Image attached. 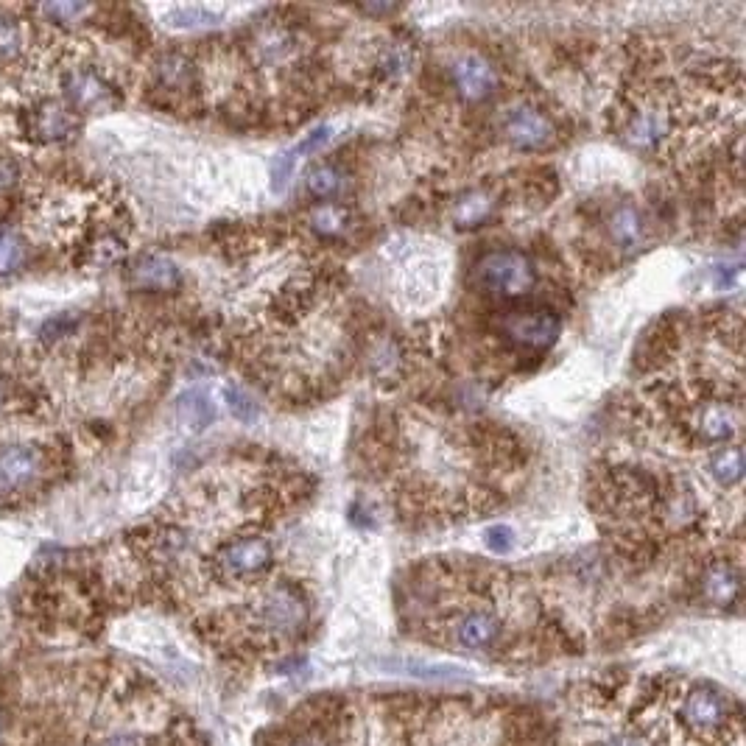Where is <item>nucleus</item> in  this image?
Returning <instances> with one entry per match:
<instances>
[{"label":"nucleus","mask_w":746,"mask_h":746,"mask_svg":"<svg viewBox=\"0 0 746 746\" xmlns=\"http://www.w3.org/2000/svg\"><path fill=\"white\" fill-rule=\"evenodd\" d=\"M475 283L484 294H492V297H529L537 285V269L523 252L495 249L475 263Z\"/></svg>","instance_id":"f257e3e1"},{"label":"nucleus","mask_w":746,"mask_h":746,"mask_svg":"<svg viewBox=\"0 0 746 746\" xmlns=\"http://www.w3.org/2000/svg\"><path fill=\"white\" fill-rule=\"evenodd\" d=\"M688 431L693 442L707 448H724L735 445L733 439L741 434V397L724 400V397H707L705 403H696L688 417Z\"/></svg>","instance_id":"f03ea898"},{"label":"nucleus","mask_w":746,"mask_h":746,"mask_svg":"<svg viewBox=\"0 0 746 746\" xmlns=\"http://www.w3.org/2000/svg\"><path fill=\"white\" fill-rule=\"evenodd\" d=\"M274 548L263 537H241L221 545L213 557L216 573L227 582H249L272 568Z\"/></svg>","instance_id":"7ed1b4c3"},{"label":"nucleus","mask_w":746,"mask_h":746,"mask_svg":"<svg viewBox=\"0 0 746 746\" xmlns=\"http://www.w3.org/2000/svg\"><path fill=\"white\" fill-rule=\"evenodd\" d=\"M258 624L274 638H294L308 624V604L288 584L272 587L258 601Z\"/></svg>","instance_id":"20e7f679"},{"label":"nucleus","mask_w":746,"mask_h":746,"mask_svg":"<svg viewBox=\"0 0 746 746\" xmlns=\"http://www.w3.org/2000/svg\"><path fill=\"white\" fill-rule=\"evenodd\" d=\"M503 137L520 151H540L557 140V129L540 109L517 104L503 115Z\"/></svg>","instance_id":"39448f33"},{"label":"nucleus","mask_w":746,"mask_h":746,"mask_svg":"<svg viewBox=\"0 0 746 746\" xmlns=\"http://www.w3.org/2000/svg\"><path fill=\"white\" fill-rule=\"evenodd\" d=\"M65 98L73 112H101L118 104L115 87L98 70L79 68L65 76Z\"/></svg>","instance_id":"423d86ee"},{"label":"nucleus","mask_w":746,"mask_h":746,"mask_svg":"<svg viewBox=\"0 0 746 746\" xmlns=\"http://www.w3.org/2000/svg\"><path fill=\"white\" fill-rule=\"evenodd\" d=\"M503 336L523 350H548L559 336V316L551 311L515 313L503 322Z\"/></svg>","instance_id":"0eeeda50"},{"label":"nucleus","mask_w":746,"mask_h":746,"mask_svg":"<svg viewBox=\"0 0 746 746\" xmlns=\"http://www.w3.org/2000/svg\"><path fill=\"white\" fill-rule=\"evenodd\" d=\"M26 132L40 143H62L79 132V115L62 101H42L28 112Z\"/></svg>","instance_id":"6e6552de"},{"label":"nucleus","mask_w":746,"mask_h":746,"mask_svg":"<svg viewBox=\"0 0 746 746\" xmlns=\"http://www.w3.org/2000/svg\"><path fill=\"white\" fill-rule=\"evenodd\" d=\"M624 135L629 140V146H635V149H657L663 140L671 137V109L663 107L660 101L657 104H643L626 118Z\"/></svg>","instance_id":"1a4fd4ad"},{"label":"nucleus","mask_w":746,"mask_h":746,"mask_svg":"<svg viewBox=\"0 0 746 746\" xmlns=\"http://www.w3.org/2000/svg\"><path fill=\"white\" fill-rule=\"evenodd\" d=\"M730 716V699L710 685H699L685 696L682 705V719L688 727H693L696 733H710L719 730L721 724Z\"/></svg>","instance_id":"9d476101"},{"label":"nucleus","mask_w":746,"mask_h":746,"mask_svg":"<svg viewBox=\"0 0 746 746\" xmlns=\"http://www.w3.org/2000/svg\"><path fill=\"white\" fill-rule=\"evenodd\" d=\"M453 84L464 101H487L498 90V70L484 56L464 54L453 62Z\"/></svg>","instance_id":"9b49d317"},{"label":"nucleus","mask_w":746,"mask_h":746,"mask_svg":"<svg viewBox=\"0 0 746 746\" xmlns=\"http://www.w3.org/2000/svg\"><path fill=\"white\" fill-rule=\"evenodd\" d=\"M501 632V618L492 610H484V607L462 612L456 618V624H453V640L462 649H470V652H487V649H492L498 643V638H501Z\"/></svg>","instance_id":"f8f14e48"},{"label":"nucleus","mask_w":746,"mask_h":746,"mask_svg":"<svg viewBox=\"0 0 746 746\" xmlns=\"http://www.w3.org/2000/svg\"><path fill=\"white\" fill-rule=\"evenodd\" d=\"M40 453L28 445L0 448V495H12L26 489L40 475Z\"/></svg>","instance_id":"ddd939ff"},{"label":"nucleus","mask_w":746,"mask_h":746,"mask_svg":"<svg viewBox=\"0 0 746 746\" xmlns=\"http://www.w3.org/2000/svg\"><path fill=\"white\" fill-rule=\"evenodd\" d=\"M129 283L135 285L137 291H157V294L177 291L182 285V269L165 255H143L132 263Z\"/></svg>","instance_id":"4468645a"},{"label":"nucleus","mask_w":746,"mask_h":746,"mask_svg":"<svg viewBox=\"0 0 746 746\" xmlns=\"http://www.w3.org/2000/svg\"><path fill=\"white\" fill-rule=\"evenodd\" d=\"M157 87L168 95H193L199 90V70L185 54H163L154 65Z\"/></svg>","instance_id":"2eb2a0df"},{"label":"nucleus","mask_w":746,"mask_h":746,"mask_svg":"<svg viewBox=\"0 0 746 746\" xmlns=\"http://www.w3.org/2000/svg\"><path fill=\"white\" fill-rule=\"evenodd\" d=\"M702 593H705L707 604H713V607H730V604H735L738 593H741L738 570L730 562L710 565L705 570V576H702Z\"/></svg>","instance_id":"dca6fc26"},{"label":"nucleus","mask_w":746,"mask_h":746,"mask_svg":"<svg viewBox=\"0 0 746 746\" xmlns=\"http://www.w3.org/2000/svg\"><path fill=\"white\" fill-rule=\"evenodd\" d=\"M177 417L188 431L202 434L204 428L216 420V406H213V400H210V394L207 392H202V389H190V392H185L177 400Z\"/></svg>","instance_id":"f3484780"},{"label":"nucleus","mask_w":746,"mask_h":746,"mask_svg":"<svg viewBox=\"0 0 746 746\" xmlns=\"http://www.w3.org/2000/svg\"><path fill=\"white\" fill-rule=\"evenodd\" d=\"M707 470H710L713 481H716L719 487H738L741 478H744V450L738 448V445L716 448L707 456Z\"/></svg>","instance_id":"a211bd4d"},{"label":"nucleus","mask_w":746,"mask_h":746,"mask_svg":"<svg viewBox=\"0 0 746 746\" xmlns=\"http://www.w3.org/2000/svg\"><path fill=\"white\" fill-rule=\"evenodd\" d=\"M414 65V51L411 45L403 40H392L380 45L378 56H375V70L383 82H400Z\"/></svg>","instance_id":"6ab92c4d"},{"label":"nucleus","mask_w":746,"mask_h":746,"mask_svg":"<svg viewBox=\"0 0 746 746\" xmlns=\"http://www.w3.org/2000/svg\"><path fill=\"white\" fill-rule=\"evenodd\" d=\"M610 238L621 249H635L643 241V218L632 204H621L612 210Z\"/></svg>","instance_id":"aec40b11"},{"label":"nucleus","mask_w":746,"mask_h":746,"mask_svg":"<svg viewBox=\"0 0 746 746\" xmlns=\"http://www.w3.org/2000/svg\"><path fill=\"white\" fill-rule=\"evenodd\" d=\"M492 204L495 202L489 199L484 190H470L453 207V221L459 227H478V224H484L492 216Z\"/></svg>","instance_id":"412c9836"},{"label":"nucleus","mask_w":746,"mask_h":746,"mask_svg":"<svg viewBox=\"0 0 746 746\" xmlns=\"http://www.w3.org/2000/svg\"><path fill=\"white\" fill-rule=\"evenodd\" d=\"M341 185H344V177H341L339 168L330 163L313 165L311 171L305 174V188H308V193H311L313 199H319V202L339 196Z\"/></svg>","instance_id":"4be33fe9"},{"label":"nucleus","mask_w":746,"mask_h":746,"mask_svg":"<svg viewBox=\"0 0 746 746\" xmlns=\"http://www.w3.org/2000/svg\"><path fill=\"white\" fill-rule=\"evenodd\" d=\"M26 260V241L9 227L0 224V274H12Z\"/></svg>","instance_id":"5701e85b"},{"label":"nucleus","mask_w":746,"mask_h":746,"mask_svg":"<svg viewBox=\"0 0 746 746\" xmlns=\"http://www.w3.org/2000/svg\"><path fill=\"white\" fill-rule=\"evenodd\" d=\"M311 227L325 238H336L347 227V213L344 207H336V204H322L311 213Z\"/></svg>","instance_id":"b1692460"},{"label":"nucleus","mask_w":746,"mask_h":746,"mask_svg":"<svg viewBox=\"0 0 746 746\" xmlns=\"http://www.w3.org/2000/svg\"><path fill=\"white\" fill-rule=\"evenodd\" d=\"M216 20L218 14L210 12V9H202V6H182V9L168 12V23L174 28H204L213 26Z\"/></svg>","instance_id":"393cba45"},{"label":"nucleus","mask_w":746,"mask_h":746,"mask_svg":"<svg viewBox=\"0 0 746 746\" xmlns=\"http://www.w3.org/2000/svg\"><path fill=\"white\" fill-rule=\"evenodd\" d=\"M224 400H227V408H230V414L235 420L255 422V417H258V406H255V400H252L241 386H227V389H224Z\"/></svg>","instance_id":"a878e982"},{"label":"nucleus","mask_w":746,"mask_h":746,"mask_svg":"<svg viewBox=\"0 0 746 746\" xmlns=\"http://www.w3.org/2000/svg\"><path fill=\"white\" fill-rule=\"evenodd\" d=\"M369 367L378 375L380 380L392 378L394 369L400 367V358H397V350H394L392 341H380L378 347L369 355Z\"/></svg>","instance_id":"bb28decb"},{"label":"nucleus","mask_w":746,"mask_h":746,"mask_svg":"<svg viewBox=\"0 0 746 746\" xmlns=\"http://www.w3.org/2000/svg\"><path fill=\"white\" fill-rule=\"evenodd\" d=\"M406 671L422 679L470 677V671H464V668H459V665H442V663H406Z\"/></svg>","instance_id":"cd10ccee"},{"label":"nucleus","mask_w":746,"mask_h":746,"mask_svg":"<svg viewBox=\"0 0 746 746\" xmlns=\"http://www.w3.org/2000/svg\"><path fill=\"white\" fill-rule=\"evenodd\" d=\"M93 12L87 3H48V6H42V14L45 17H51L54 23H62V26H68V23H79L82 17Z\"/></svg>","instance_id":"c85d7f7f"},{"label":"nucleus","mask_w":746,"mask_h":746,"mask_svg":"<svg viewBox=\"0 0 746 746\" xmlns=\"http://www.w3.org/2000/svg\"><path fill=\"white\" fill-rule=\"evenodd\" d=\"M484 543L492 554H509L515 548V531L509 526H492L484 531Z\"/></svg>","instance_id":"c756f323"},{"label":"nucleus","mask_w":746,"mask_h":746,"mask_svg":"<svg viewBox=\"0 0 746 746\" xmlns=\"http://www.w3.org/2000/svg\"><path fill=\"white\" fill-rule=\"evenodd\" d=\"M330 137H333V129H330V126H319V129H313L311 135L305 137L302 143H297L291 154H313V151H319L322 146H327Z\"/></svg>","instance_id":"7c9ffc66"},{"label":"nucleus","mask_w":746,"mask_h":746,"mask_svg":"<svg viewBox=\"0 0 746 746\" xmlns=\"http://www.w3.org/2000/svg\"><path fill=\"white\" fill-rule=\"evenodd\" d=\"M291 168H294V154L291 151H285V154H280L277 157V163H274V188L277 190H283L285 188V182H288V177H291Z\"/></svg>","instance_id":"2f4dec72"},{"label":"nucleus","mask_w":746,"mask_h":746,"mask_svg":"<svg viewBox=\"0 0 746 746\" xmlns=\"http://www.w3.org/2000/svg\"><path fill=\"white\" fill-rule=\"evenodd\" d=\"M17 177H20L17 163L9 160V157H0V193H6V190L12 188L14 182H17Z\"/></svg>","instance_id":"473e14b6"},{"label":"nucleus","mask_w":746,"mask_h":746,"mask_svg":"<svg viewBox=\"0 0 746 746\" xmlns=\"http://www.w3.org/2000/svg\"><path fill=\"white\" fill-rule=\"evenodd\" d=\"M68 330H70L68 316H56V319H51L48 325L42 327V336L48 333V339H59V336H65Z\"/></svg>","instance_id":"72a5a7b5"},{"label":"nucleus","mask_w":746,"mask_h":746,"mask_svg":"<svg viewBox=\"0 0 746 746\" xmlns=\"http://www.w3.org/2000/svg\"><path fill=\"white\" fill-rule=\"evenodd\" d=\"M604 746H643V744H638V741H635V738H629V735H618V738H610Z\"/></svg>","instance_id":"f704fd0d"},{"label":"nucleus","mask_w":746,"mask_h":746,"mask_svg":"<svg viewBox=\"0 0 746 746\" xmlns=\"http://www.w3.org/2000/svg\"><path fill=\"white\" fill-rule=\"evenodd\" d=\"M104 746H137L132 738H112V741H107Z\"/></svg>","instance_id":"c9c22d12"},{"label":"nucleus","mask_w":746,"mask_h":746,"mask_svg":"<svg viewBox=\"0 0 746 746\" xmlns=\"http://www.w3.org/2000/svg\"><path fill=\"white\" fill-rule=\"evenodd\" d=\"M294 746H325V741L322 738H305V741H299Z\"/></svg>","instance_id":"e433bc0d"}]
</instances>
